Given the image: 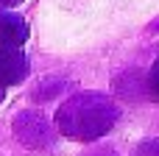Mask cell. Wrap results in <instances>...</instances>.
Here are the masks:
<instances>
[{"label":"cell","mask_w":159,"mask_h":156,"mask_svg":"<svg viewBox=\"0 0 159 156\" xmlns=\"http://www.w3.org/2000/svg\"><path fill=\"white\" fill-rule=\"evenodd\" d=\"M151 92L157 95V100H159V61L154 64V70H151Z\"/></svg>","instance_id":"cell-3"},{"label":"cell","mask_w":159,"mask_h":156,"mask_svg":"<svg viewBox=\"0 0 159 156\" xmlns=\"http://www.w3.org/2000/svg\"><path fill=\"white\" fill-rule=\"evenodd\" d=\"M28 59L17 47H0V87H14L25 78Z\"/></svg>","instance_id":"cell-1"},{"label":"cell","mask_w":159,"mask_h":156,"mask_svg":"<svg viewBox=\"0 0 159 156\" xmlns=\"http://www.w3.org/2000/svg\"><path fill=\"white\" fill-rule=\"evenodd\" d=\"M28 39V25L14 11H0V45L3 47H20Z\"/></svg>","instance_id":"cell-2"}]
</instances>
